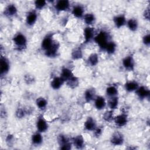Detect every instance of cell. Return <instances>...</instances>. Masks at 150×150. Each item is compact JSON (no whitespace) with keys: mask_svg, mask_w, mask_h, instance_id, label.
<instances>
[{"mask_svg":"<svg viewBox=\"0 0 150 150\" xmlns=\"http://www.w3.org/2000/svg\"><path fill=\"white\" fill-rule=\"evenodd\" d=\"M94 40L99 47L105 50V48L109 41V35L105 31H101L94 37Z\"/></svg>","mask_w":150,"mask_h":150,"instance_id":"cell-1","label":"cell"},{"mask_svg":"<svg viewBox=\"0 0 150 150\" xmlns=\"http://www.w3.org/2000/svg\"><path fill=\"white\" fill-rule=\"evenodd\" d=\"M13 41L18 50H23L26 46V38L21 33H17L13 37Z\"/></svg>","mask_w":150,"mask_h":150,"instance_id":"cell-2","label":"cell"},{"mask_svg":"<svg viewBox=\"0 0 150 150\" xmlns=\"http://www.w3.org/2000/svg\"><path fill=\"white\" fill-rule=\"evenodd\" d=\"M59 144L60 148L62 149H71V143L69 142V139L66 136L63 134L59 135L57 138Z\"/></svg>","mask_w":150,"mask_h":150,"instance_id":"cell-3","label":"cell"},{"mask_svg":"<svg viewBox=\"0 0 150 150\" xmlns=\"http://www.w3.org/2000/svg\"><path fill=\"white\" fill-rule=\"evenodd\" d=\"M124 139L123 135L118 132H114L110 138V142L114 145H122L124 142Z\"/></svg>","mask_w":150,"mask_h":150,"instance_id":"cell-4","label":"cell"},{"mask_svg":"<svg viewBox=\"0 0 150 150\" xmlns=\"http://www.w3.org/2000/svg\"><path fill=\"white\" fill-rule=\"evenodd\" d=\"M54 42H55L53 40L52 38V36L51 35H47L43 38L42 42V44H41L42 48L45 52L47 50H48L49 48H50L51 46L54 43Z\"/></svg>","mask_w":150,"mask_h":150,"instance_id":"cell-5","label":"cell"},{"mask_svg":"<svg viewBox=\"0 0 150 150\" xmlns=\"http://www.w3.org/2000/svg\"><path fill=\"white\" fill-rule=\"evenodd\" d=\"M115 125L118 127H123L128 122L127 115L124 114H120L114 118Z\"/></svg>","mask_w":150,"mask_h":150,"instance_id":"cell-6","label":"cell"},{"mask_svg":"<svg viewBox=\"0 0 150 150\" xmlns=\"http://www.w3.org/2000/svg\"><path fill=\"white\" fill-rule=\"evenodd\" d=\"M134 60L131 56H126L122 60V65L126 70H132L134 68Z\"/></svg>","mask_w":150,"mask_h":150,"instance_id":"cell-7","label":"cell"},{"mask_svg":"<svg viewBox=\"0 0 150 150\" xmlns=\"http://www.w3.org/2000/svg\"><path fill=\"white\" fill-rule=\"evenodd\" d=\"M136 94L140 98H145L149 96V90L145 86L138 87L135 90Z\"/></svg>","mask_w":150,"mask_h":150,"instance_id":"cell-8","label":"cell"},{"mask_svg":"<svg viewBox=\"0 0 150 150\" xmlns=\"http://www.w3.org/2000/svg\"><path fill=\"white\" fill-rule=\"evenodd\" d=\"M36 127L39 132H44L48 128L47 122L42 117H39L36 122Z\"/></svg>","mask_w":150,"mask_h":150,"instance_id":"cell-9","label":"cell"},{"mask_svg":"<svg viewBox=\"0 0 150 150\" xmlns=\"http://www.w3.org/2000/svg\"><path fill=\"white\" fill-rule=\"evenodd\" d=\"M84 128L87 131H94L97 127L95 120L91 117H88L84 122Z\"/></svg>","mask_w":150,"mask_h":150,"instance_id":"cell-10","label":"cell"},{"mask_svg":"<svg viewBox=\"0 0 150 150\" xmlns=\"http://www.w3.org/2000/svg\"><path fill=\"white\" fill-rule=\"evenodd\" d=\"M94 36V30L93 28L90 26L85 28L84 30V37L85 42L87 43L90 42Z\"/></svg>","mask_w":150,"mask_h":150,"instance_id":"cell-11","label":"cell"},{"mask_svg":"<svg viewBox=\"0 0 150 150\" xmlns=\"http://www.w3.org/2000/svg\"><path fill=\"white\" fill-rule=\"evenodd\" d=\"M0 65H1V74L4 75L8 73L9 69V64L8 60L4 57H1L0 60Z\"/></svg>","mask_w":150,"mask_h":150,"instance_id":"cell-12","label":"cell"},{"mask_svg":"<svg viewBox=\"0 0 150 150\" xmlns=\"http://www.w3.org/2000/svg\"><path fill=\"white\" fill-rule=\"evenodd\" d=\"M69 2L67 0L58 1L55 5V8L58 11H64L69 8Z\"/></svg>","mask_w":150,"mask_h":150,"instance_id":"cell-13","label":"cell"},{"mask_svg":"<svg viewBox=\"0 0 150 150\" xmlns=\"http://www.w3.org/2000/svg\"><path fill=\"white\" fill-rule=\"evenodd\" d=\"M59 47V45L57 42H54V43L49 48L48 50L45 52V55L48 57H54L56 56Z\"/></svg>","mask_w":150,"mask_h":150,"instance_id":"cell-14","label":"cell"},{"mask_svg":"<svg viewBox=\"0 0 150 150\" xmlns=\"http://www.w3.org/2000/svg\"><path fill=\"white\" fill-rule=\"evenodd\" d=\"M95 101H94V105L96 108L98 110H101L104 108L106 105L105 100L104 98L102 96H97V97L95 98Z\"/></svg>","mask_w":150,"mask_h":150,"instance_id":"cell-15","label":"cell"},{"mask_svg":"<svg viewBox=\"0 0 150 150\" xmlns=\"http://www.w3.org/2000/svg\"><path fill=\"white\" fill-rule=\"evenodd\" d=\"M73 145L78 149H81L84 146V139L82 135H79L75 137L73 139Z\"/></svg>","mask_w":150,"mask_h":150,"instance_id":"cell-16","label":"cell"},{"mask_svg":"<svg viewBox=\"0 0 150 150\" xmlns=\"http://www.w3.org/2000/svg\"><path fill=\"white\" fill-rule=\"evenodd\" d=\"M17 13V8L14 4L8 5L4 10V15L7 16H13Z\"/></svg>","mask_w":150,"mask_h":150,"instance_id":"cell-17","label":"cell"},{"mask_svg":"<svg viewBox=\"0 0 150 150\" xmlns=\"http://www.w3.org/2000/svg\"><path fill=\"white\" fill-rule=\"evenodd\" d=\"M114 22L117 28H121L124 26L126 22L125 17L123 15H120L114 18Z\"/></svg>","mask_w":150,"mask_h":150,"instance_id":"cell-18","label":"cell"},{"mask_svg":"<svg viewBox=\"0 0 150 150\" xmlns=\"http://www.w3.org/2000/svg\"><path fill=\"white\" fill-rule=\"evenodd\" d=\"M73 15L78 18H81L84 15V8L82 6L78 5L73 7L72 10Z\"/></svg>","mask_w":150,"mask_h":150,"instance_id":"cell-19","label":"cell"},{"mask_svg":"<svg viewBox=\"0 0 150 150\" xmlns=\"http://www.w3.org/2000/svg\"><path fill=\"white\" fill-rule=\"evenodd\" d=\"M64 81L61 77H55L51 82V86L54 90H57L61 87Z\"/></svg>","mask_w":150,"mask_h":150,"instance_id":"cell-20","label":"cell"},{"mask_svg":"<svg viewBox=\"0 0 150 150\" xmlns=\"http://www.w3.org/2000/svg\"><path fill=\"white\" fill-rule=\"evenodd\" d=\"M36 20H37L36 13L35 11H32L28 14L26 19V22L28 25L32 26L36 22Z\"/></svg>","mask_w":150,"mask_h":150,"instance_id":"cell-21","label":"cell"},{"mask_svg":"<svg viewBox=\"0 0 150 150\" xmlns=\"http://www.w3.org/2000/svg\"><path fill=\"white\" fill-rule=\"evenodd\" d=\"M73 76L71 71L68 68H63L62 70L60 77L64 81H67L70 78Z\"/></svg>","mask_w":150,"mask_h":150,"instance_id":"cell-22","label":"cell"},{"mask_svg":"<svg viewBox=\"0 0 150 150\" xmlns=\"http://www.w3.org/2000/svg\"><path fill=\"white\" fill-rule=\"evenodd\" d=\"M139 87L137 82L135 81H129L125 83V88L128 92H132L135 91Z\"/></svg>","mask_w":150,"mask_h":150,"instance_id":"cell-23","label":"cell"},{"mask_svg":"<svg viewBox=\"0 0 150 150\" xmlns=\"http://www.w3.org/2000/svg\"><path fill=\"white\" fill-rule=\"evenodd\" d=\"M96 91L93 89H87L84 93V98L86 101L90 102L91 101L95 99Z\"/></svg>","mask_w":150,"mask_h":150,"instance_id":"cell-24","label":"cell"},{"mask_svg":"<svg viewBox=\"0 0 150 150\" xmlns=\"http://www.w3.org/2000/svg\"><path fill=\"white\" fill-rule=\"evenodd\" d=\"M127 24L128 28L131 31H135L138 29V23L137 19H135L132 18V19H129L127 21Z\"/></svg>","mask_w":150,"mask_h":150,"instance_id":"cell-25","label":"cell"},{"mask_svg":"<svg viewBox=\"0 0 150 150\" xmlns=\"http://www.w3.org/2000/svg\"><path fill=\"white\" fill-rule=\"evenodd\" d=\"M108 105L111 110H115L118 107V98L117 97H112L108 101Z\"/></svg>","mask_w":150,"mask_h":150,"instance_id":"cell-26","label":"cell"},{"mask_svg":"<svg viewBox=\"0 0 150 150\" xmlns=\"http://www.w3.org/2000/svg\"><path fill=\"white\" fill-rule=\"evenodd\" d=\"M43 137L40 133L36 132L32 137V142L35 145H39L42 142Z\"/></svg>","mask_w":150,"mask_h":150,"instance_id":"cell-27","label":"cell"},{"mask_svg":"<svg viewBox=\"0 0 150 150\" xmlns=\"http://www.w3.org/2000/svg\"><path fill=\"white\" fill-rule=\"evenodd\" d=\"M88 62L91 66H96L98 62V56L96 53L91 54L88 57Z\"/></svg>","mask_w":150,"mask_h":150,"instance_id":"cell-28","label":"cell"},{"mask_svg":"<svg viewBox=\"0 0 150 150\" xmlns=\"http://www.w3.org/2000/svg\"><path fill=\"white\" fill-rule=\"evenodd\" d=\"M118 90L117 88L114 86H110L106 89V94L110 97H115L117 95Z\"/></svg>","mask_w":150,"mask_h":150,"instance_id":"cell-29","label":"cell"},{"mask_svg":"<svg viewBox=\"0 0 150 150\" xmlns=\"http://www.w3.org/2000/svg\"><path fill=\"white\" fill-rule=\"evenodd\" d=\"M36 105L41 110H43L46 108L47 102V100L43 97H39L36 101Z\"/></svg>","mask_w":150,"mask_h":150,"instance_id":"cell-30","label":"cell"},{"mask_svg":"<svg viewBox=\"0 0 150 150\" xmlns=\"http://www.w3.org/2000/svg\"><path fill=\"white\" fill-rule=\"evenodd\" d=\"M95 16L92 13H87L84 16V22L88 25L93 24L95 22Z\"/></svg>","mask_w":150,"mask_h":150,"instance_id":"cell-31","label":"cell"},{"mask_svg":"<svg viewBox=\"0 0 150 150\" xmlns=\"http://www.w3.org/2000/svg\"><path fill=\"white\" fill-rule=\"evenodd\" d=\"M116 44L114 42H109L107 45L105 50L108 54H112L116 50Z\"/></svg>","mask_w":150,"mask_h":150,"instance_id":"cell-32","label":"cell"},{"mask_svg":"<svg viewBox=\"0 0 150 150\" xmlns=\"http://www.w3.org/2000/svg\"><path fill=\"white\" fill-rule=\"evenodd\" d=\"M67 84L71 88L76 87L79 84V80L77 77L73 76L71 78H70L67 81Z\"/></svg>","mask_w":150,"mask_h":150,"instance_id":"cell-33","label":"cell"},{"mask_svg":"<svg viewBox=\"0 0 150 150\" xmlns=\"http://www.w3.org/2000/svg\"><path fill=\"white\" fill-rule=\"evenodd\" d=\"M82 56H83L82 52L80 48L74 49L71 53V57L74 60H77L81 58Z\"/></svg>","mask_w":150,"mask_h":150,"instance_id":"cell-34","label":"cell"},{"mask_svg":"<svg viewBox=\"0 0 150 150\" xmlns=\"http://www.w3.org/2000/svg\"><path fill=\"white\" fill-rule=\"evenodd\" d=\"M103 118L107 122H110L112 120H114V115H113V112L112 110H109L105 111L103 115Z\"/></svg>","mask_w":150,"mask_h":150,"instance_id":"cell-35","label":"cell"},{"mask_svg":"<svg viewBox=\"0 0 150 150\" xmlns=\"http://www.w3.org/2000/svg\"><path fill=\"white\" fill-rule=\"evenodd\" d=\"M46 5V2L45 1H42V0H39V1H36L35 2V5L36 9H43Z\"/></svg>","mask_w":150,"mask_h":150,"instance_id":"cell-36","label":"cell"},{"mask_svg":"<svg viewBox=\"0 0 150 150\" xmlns=\"http://www.w3.org/2000/svg\"><path fill=\"white\" fill-rule=\"evenodd\" d=\"M142 41H143V43H144L145 45L149 46V43H150V36H149V34L145 35L143 37Z\"/></svg>","mask_w":150,"mask_h":150,"instance_id":"cell-37","label":"cell"},{"mask_svg":"<svg viewBox=\"0 0 150 150\" xmlns=\"http://www.w3.org/2000/svg\"><path fill=\"white\" fill-rule=\"evenodd\" d=\"M94 135L97 137H99L101 135L103 132V129L101 127H98L96 128V129L94 130Z\"/></svg>","mask_w":150,"mask_h":150,"instance_id":"cell-38","label":"cell"},{"mask_svg":"<svg viewBox=\"0 0 150 150\" xmlns=\"http://www.w3.org/2000/svg\"><path fill=\"white\" fill-rule=\"evenodd\" d=\"M24 115H25V112L22 109H19L16 111V116L18 118H22L24 117Z\"/></svg>","mask_w":150,"mask_h":150,"instance_id":"cell-39","label":"cell"},{"mask_svg":"<svg viewBox=\"0 0 150 150\" xmlns=\"http://www.w3.org/2000/svg\"><path fill=\"white\" fill-rule=\"evenodd\" d=\"M144 15V17L145 19H149V8H147L145 9Z\"/></svg>","mask_w":150,"mask_h":150,"instance_id":"cell-40","label":"cell"}]
</instances>
